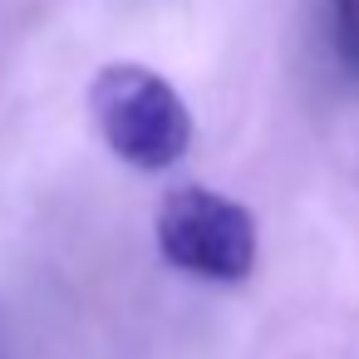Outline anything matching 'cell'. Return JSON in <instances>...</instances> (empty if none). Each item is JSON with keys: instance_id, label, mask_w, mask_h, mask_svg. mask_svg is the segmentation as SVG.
<instances>
[{"instance_id": "1", "label": "cell", "mask_w": 359, "mask_h": 359, "mask_svg": "<svg viewBox=\"0 0 359 359\" xmlns=\"http://www.w3.org/2000/svg\"><path fill=\"white\" fill-rule=\"evenodd\" d=\"M89 109L109 153L138 172H163L182 163V153L192 148V109L148 65H104L89 84Z\"/></svg>"}, {"instance_id": "3", "label": "cell", "mask_w": 359, "mask_h": 359, "mask_svg": "<svg viewBox=\"0 0 359 359\" xmlns=\"http://www.w3.org/2000/svg\"><path fill=\"white\" fill-rule=\"evenodd\" d=\"M330 50L349 79H359V0H330Z\"/></svg>"}, {"instance_id": "2", "label": "cell", "mask_w": 359, "mask_h": 359, "mask_svg": "<svg viewBox=\"0 0 359 359\" xmlns=\"http://www.w3.org/2000/svg\"><path fill=\"white\" fill-rule=\"evenodd\" d=\"M158 251L187 276L236 285L256 266V217L202 182H182L158 207Z\"/></svg>"}]
</instances>
